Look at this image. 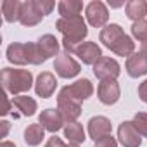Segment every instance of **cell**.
I'll return each mask as SVG.
<instances>
[{"mask_svg":"<svg viewBox=\"0 0 147 147\" xmlns=\"http://www.w3.org/2000/svg\"><path fill=\"white\" fill-rule=\"evenodd\" d=\"M57 31L62 35V47L64 52L71 54L75 52V49L85 42L87 35H88V28H87V21L83 19V16H76V18H59L55 23Z\"/></svg>","mask_w":147,"mask_h":147,"instance_id":"6da1fadb","label":"cell"},{"mask_svg":"<svg viewBox=\"0 0 147 147\" xmlns=\"http://www.w3.org/2000/svg\"><path fill=\"white\" fill-rule=\"evenodd\" d=\"M99 40L106 49H109L113 54L121 55V57H130L135 54V42L130 35L125 33V30L118 23H109L106 28L100 30Z\"/></svg>","mask_w":147,"mask_h":147,"instance_id":"7a4b0ae2","label":"cell"},{"mask_svg":"<svg viewBox=\"0 0 147 147\" xmlns=\"http://www.w3.org/2000/svg\"><path fill=\"white\" fill-rule=\"evenodd\" d=\"M5 55H7V61L14 66H26V64L40 66L47 61L40 52L36 42H26V43L14 42L7 47Z\"/></svg>","mask_w":147,"mask_h":147,"instance_id":"3957f363","label":"cell"},{"mask_svg":"<svg viewBox=\"0 0 147 147\" xmlns=\"http://www.w3.org/2000/svg\"><path fill=\"white\" fill-rule=\"evenodd\" d=\"M2 87L7 94L24 95L26 92L35 87L33 73L30 69H14V67H4L2 69Z\"/></svg>","mask_w":147,"mask_h":147,"instance_id":"277c9868","label":"cell"},{"mask_svg":"<svg viewBox=\"0 0 147 147\" xmlns=\"http://www.w3.org/2000/svg\"><path fill=\"white\" fill-rule=\"evenodd\" d=\"M59 95H64L71 100H76V102H83L87 99H90L94 95V85L88 78H80L76 82H73L66 87H62L59 90Z\"/></svg>","mask_w":147,"mask_h":147,"instance_id":"5b68a950","label":"cell"},{"mask_svg":"<svg viewBox=\"0 0 147 147\" xmlns=\"http://www.w3.org/2000/svg\"><path fill=\"white\" fill-rule=\"evenodd\" d=\"M54 69H55V75L59 78L71 80V78H76L82 73V64L73 57L71 54L61 52L55 57V61H54Z\"/></svg>","mask_w":147,"mask_h":147,"instance_id":"8992f818","label":"cell"},{"mask_svg":"<svg viewBox=\"0 0 147 147\" xmlns=\"http://www.w3.org/2000/svg\"><path fill=\"white\" fill-rule=\"evenodd\" d=\"M85 19L92 28H106L109 24V9L100 0H92L85 7Z\"/></svg>","mask_w":147,"mask_h":147,"instance_id":"52a82bcc","label":"cell"},{"mask_svg":"<svg viewBox=\"0 0 147 147\" xmlns=\"http://www.w3.org/2000/svg\"><path fill=\"white\" fill-rule=\"evenodd\" d=\"M94 75L104 82V80H118V76L121 75V66L116 59L102 55L95 64H94Z\"/></svg>","mask_w":147,"mask_h":147,"instance_id":"ba28073f","label":"cell"},{"mask_svg":"<svg viewBox=\"0 0 147 147\" xmlns=\"http://www.w3.org/2000/svg\"><path fill=\"white\" fill-rule=\"evenodd\" d=\"M43 12L40 9L38 0H26L21 5V16H19V23L26 28L30 26H36L42 19H43Z\"/></svg>","mask_w":147,"mask_h":147,"instance_id":"9c48e42d","label":"cell"},{"mask_svg":"<svg viewBox=\"0 0 147 147\" xmlns=\"http://www.w3.org/2000/svg\"><path fill=\"white\" fill-rule=\"evenodd\" d=\"M97 97L104 106H114L121 97V88L116 80H104L97 85Z\"/></svg>","mask_w":147,"mask_h":147,"instance_id":"30bf717a","label":"cell"},{"mask_svg":"<svg viewBox=\"0 0 147 147\" xmlns=\"http://www.w3.org/2000/svg\"><path fill=\"white\" fill-rule=\"evenodd\" d=\"M87 131H88V137L97 142L107 135H113V125H111V119L106 118V116H92L87 123Z\"/></svg>","mask_w":147,"mask_h":147,"instance_id":"8fae6325","label":"cell"},{"mask_svg":"<svg viewBox=\"0 0 147 147\" xmlns=\"http://www.w3.org/2000/svg\"><path fill=\"white\" fill-rule=\"evenodd\" d=\"M57 111L61 113L64 123H75L82 114V104L57 94Z\"/></svg>","mask_w":147,"mask_h":147,"instance_id":"7c38bea8","label":"cell"},{"mask_svg":"<svg viewBox=\"0 0 147 147\" xmlns=\"http://www.w3.org/2000/svg\"><path fill=\"white\" fill-rule=\"evenodd\" d=\"M57 88V78L50 71H42L35 80V94L42 99H49L54 95Z\"/></svg>","mask_w":147,"mask_h":147,"instance_id":"4fadbf2b","label":"cell"},{"mask_svg":"<svg viewBox=\"0 0 147 147\" xmlns=\"http://www.w3.org/2000/svg\"><path fill=\"white\" fill-rule=\"evenodd\" d=\"M73 55H78L80 62H83L87 66H94L102 57V49L95 42H83L75 49Z\"/></svg>","mask_w":147,"mask_h":147,"instance_id":"5bb4252c","label":"cell"},{"mask_svg":"<svg viewBox=\"0 0 147 147\" xmlns=\"http://www.w3.org/2000/svg\"><path fill=\"white\" fill-rule=\"evenodd\" d=\"M118 142L123 147H140L142 145V135L135 130L131 121H123L118 126Z\"/></svg>","mask_w":147,"mask_h":147,"instance_id":"9a60e30c","label":"cell"},{"mask_svg":"<svg viewBox=\"0 0 147 147\" xmlns=\"http://www.w3.org/2000/svg\"><path fill=\"white\" fill-rule=\"evenodd\" d=\"M38 123H40L47 131H50V133H54V135H55L59 130H64V126H66V123H64L61 113H59L57 109H54V107L43 109V111L40 113V116H38Z\"/></svg>","mask_w":147,"mask_h":147,"instance_id":"2e32d148","label":"cell"},{"mask_svg":"<svg viewBox=\"0 0 147 147\" xmlns=\"http://www.w3.org/2000/svg\"><path fill=\"white\" fill-rule=\"evenodd\" d=\"M125 69H126L130 78L145 76L147 75V54H144L142 50L131 54L125 62Z\"/></svg>","mask_w":147,"mask_h":147,"instance_id":"e0dca14e","label":"cell"},{"mask_svg":"<svg viewBox=\"0 0 147 147\" xmlns=\"http://www.w3.org/2000/svg\"><path fill=\"white\" fill-rule=\"evenodd\" d=\"M36 45H38V49H40V52L43 54L45 59H50V57H57V55H59V49H61L59 40H57L54 35H50V33L42 35V36L38 38Z\"/></svg>","mask_w":147,"mask_h":147,"instance_id":"ac0fdd59","label":"cell"},{"mask_svg":"<svg viewBox=\"0 0 147 147\" xmlns=\"http://www.w3.org/2000/svg\"><path fill=\"white\" fill-rule=\"evenodd\" d=\"M125 14L133 23L145 19V16H147V2L145 0H128L125 4Z\"/></svg>","mask_w":147,"mask_h":147,"instance_id":"d6986e66","label":"cell"},{"mask_svg":"<svg viewBox=\"0 0 147 147\" xmlns=\"http://www.w3.org/2000/svg\"><path fill=\"white\" fill-rule=\"evenodd\" d=\"M12 106L23 114V116H33L36 111H38V104L33 97L30 95H16L12 97Z\"/></svg>","mask_w":147,"mask_h":147,"instance_id":"ffe728a7","label":"cell"},{"mask_svg":"<svg viewBox=\"0 0 147 147\" xmlns=\"http://www.w3.org/2000/svg\"><path fill=\"white\" fill-rule=\"evenodd\" d=\"M64 138H67L69 144H83L87 140V131L83 128L82 123L75 121V123H67L64 126Z\"/></svg>","mask_w":147,"mask_h":147,"instance_id":"44dd1931","label":"cell"},{"mask_svg":"<svg viewBox=\"0 0 147 147\" xmlns=\"http://www.w3.org/2000/svg\"><path fill=\"white\" fill-rule=\"evenodd\" d=\"M45 131H47V130H45L40 123H31V125H28L26 130H24V142H26L30 147H36V145H40V144L43 142Z\"/></svg>","mask_w":147,"mask_h":147,"instance_id":"7402d4cb","label":"cell"},{"mask_svg":"<svg viewBox=\"0 0 147 147\" xmlns=\"http://www.w3.org/2000/svg\"><path fill=\"white\" fill-rule=\"evenodd\" d=\"M57 11L61 18H76V16H82L83 4L80 0H61L57 4Z\"/></svg>","mask_w":147,"mask_h":147,"instance_id":"603a6c76","label":"cell"},{"mask_svg":"<svg viewBox=\"0 0 147 147\" xmlns=\"http://www.w3.org/2000/svg\"><path fill=\"white\" fill-rule=\"evenodd\" d=\"M21 5H23V2H19V0H4V2H2V14H4L5 23L19 21Z\"/></svg>","mask_w":147,"mask_h":147,"instance_id":"cb8c5ba5","label":"cell"},{"mask_svg":"<svg viewBox=\"0 0 147 147\" xmlns=\"http://www.w3.org/2000/svg\"><path fill=\"white\" fill-rule=\"evenodd\" d=\"M131 36L140 43L147 42V19H142L131 24Z\"/></svg>","mask_w":147,"mask_h":147,"instance_id":"d4e9b609","label":"cell"},{"mask_svg":"<svg viewBox=\"0 0 147 147\" xmlns=\"http://www.w3.org/2000/svg\"><path fill=\"white\" fill-rule=\"evenodd\" d=\"M131 123L142 137H147V113H144V111L135 113L131 118Z\"/></svg>","mask_w":147,"mask_h":147,"instance_id":"484cf974","label":"cell"},{"mask_svg":"<svg viewBox=\"0 0 147 147\" xmlns=\"http://www.w3.org/2000/svg\"><path fill=\"white\" fill-rule=\"evenodd\" d=\"M94 147H118V140L113 137V135H107L100 140H97L94 144Z\"/></svg>","mask_w":147,"mask_h":147,"instance_id":"4316f807","label":"cell"},{"mask_svg":"<svg viewBox=\"0 0 147 147\" xmlns=\"http://www.w3.org/2000/svg\"><path fill=\"white\" fill-rule=\"evenodd\" d=\"M45 147H66V144H64V140H62L61 137L52 135V137L45 142Z\"/></svg>","mask_w":147,"mask_h":147,"instance_id":"83f0119b","label":"cell"},{"mask_svg":"<svg viewBox=\"0 0 147 147\" xmlns=\"http://www.w3.org/2000/svg\"><path fill=\"white\" fill-rule=\"evenodd\" d=\"M137 94H138V99H140L142 102H145V104H147V80H144V82L138 85Z\"/></svg>","mask_w":147,"mask_h":147,"instance_id":"f1b7e54d","label":"cell"},{"mask_svg":"<svg viewBox=\"0 0 147 147\" xmlns=\"http://www.w3.org/2000/svg\"><path fill=\"white\" fill-rule=\"evenodd\" d=\"M0 126H2V135H0V137L5 138V137H7V133H9L11 125H9V121H2V123H0Z\"/></svg>","mask_w":147,"mask_h":147,"instance_id":"f546056e","label":"cell"},{"mask_svg":"<svg viewBox=\"0 0 147 147\" xmlns=\"http://www.w3.org/2000/svg\"><path fill=\"white\" fill-rule=\"evenodd\" d=\"M4 97H5V107H4V111H2V116H5V114L11 113V100H9V97H7V92H4Z\"/></svg>","mask_w":147,"mask_h":147,"instance_id":"4dcf8cb0","label":"cell"},{"mask_svg":"<svg viewBox=\"0 0 147 147\" xmlns=\"http://www.w3.org/2000/svg\"><path fill=\"white\" fill-rule=\"evenodd\" d=\"M125 4H126V2H111V0H109L107 5H109V7H125Z\"/></svg>","mask_w":147,"mask_h":147,"instance_id":"1f68e13d","label":"cell"},{"mask_svg":"<svg viewBox=\"0 0 147 147\" xmlns=\"http://www.w3.org/2000/svg\"><path fill=\"white\" fill-rule=\"evenodd\" d=\"M0 147H16L14 142H9V140H4L2 144H0Z\"/></svg>","mask_w":147,"mask_h":147,"instance_id":"d6a6232c","label":"cell"},{"mask_svg":"<svg viewBox=\"0 0 147 147\" xmlns=\"http://www.w3.org/2000/svg\"><path fill=\"white\" fill-rule=\"evenodd\" d=\"M142 52H144V54H147V42H145V43H142Z\"/></svg>","mask_w":147,"mask_h":147,"instance_id":"836d02e7","label":"cell"},{"mask_svg":"<svg viewBox=\"0 0 147 147\" xmlns=\"http://www.w3.org/2000/svg\"><path fill=\"white\" fill-rule=\"evenodd\" d=\"M66 147H80L78 144H66Z\"/></svg>","mask_w":147,"mask_h":147,"instance_id":"e575fe53","label":"cell"}]
</instances>
